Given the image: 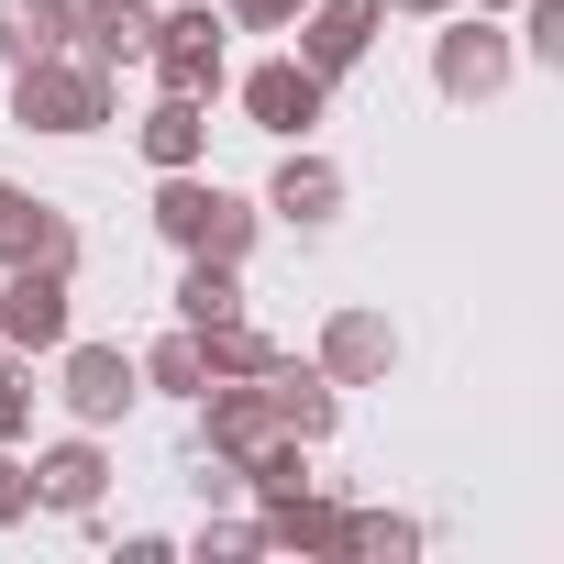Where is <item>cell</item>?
<instances>
[{
	"label": "cell",
	"instance_id": "7402d4cb",
	"mask_svg": "<svg viewBox=\"0 0 564 564\" xmlns=\"http://www.w3.org/2000/svg\"><path fill=\"white\" fill-rule=\"evenodd\" d=\"M34 432V355L0 344V443H23Z\"/></svg>",
	"mask_w": 564,
	"mask_h": 564
},
{
	"label": "cell",
	"instance_id": "30bf717a",
	"mask_svg": "<svg viewBox=\"0 0 564 564\" xmlns=\"http://www.w3.org/2000/svg\"><path fill=\"white\" fill-rule=\"evenodd\" d=\"M0 265H67L78 276V221L56 199H34V188L0 177Z\"/></svg>",
	"mask_w": 564,
	"mask_h": 564
},
{
	"label": "cell",
	"instance_id": "3957f363",
	"mask_svg": "<svg viewBox=\"0 0 564 564\" xmlns=\"http://www.w3.org/2000/svg\"><path fill=\"white\" fill-rule=\"evenodd\" d=\"M221 12L210 0H177V12H155V45H144V67H155V89H188V100H210L221 89Z\"/></svg>",
	"mask_w": 564,
	"mask_h": 564
},
{
	"label": "cell",
	"instance_id": "d6986e66",
	"mask_svg": "<svg viewBox=\"0 0 564 564\" xmlns=\"http://www.w3.org/2000/svg\"><path fill=\"white\" fill-rule=\"evenodd\" d=\"M421 553V520H399V509H355L344 520V564H410Z\"/></svg>",
	"mask_w": 564,
	"mask_h": 564
},
{
	"label": "cell",
	"instance_id": "ac0fdd59",
	"mask_svg": "<svg viewBox=\"0 0 564 564\" xmlns=\"http://www.w3.org/2000/svg\"><path fill=\"white\" fill-rule=\"evenodd\" d=\"M177 322H188V333H210V322H243V265H221V254H188V276H177Z\"/></svg>",
	"mask_w": 564,
	"mask_h": 564
},
{
	"label": "cell",
	"instance_id": "4fadbf2b",
	"mask_svg": "<svg viewBox=\"0 0 564 564\" xmlns=\"http://www.w3.org/2000/svg\"><path fill=\"white\" fill-rule=\"evenodd\" d=\"M100 487H111V454H100V432H67V443H45L34 454V509H100Z\"/></svg>",
	"mask_w": 564,
	"mask_h": 564
},
{
	"label": "cell",
	"instance_id": "83f0119b",
	"mask_svg": "<svg viewBox=\"0 0 564 564\" xmlns=\"http://www.w3.org/2000/svg\"><path fill=\"white\" fill-rule=\"evenodd\" d=\"M476 12H520V0H476Z\"/></svg>",
	"mask_w": 564,
	"mask_h": 564
},
{
	"label": "cell",
	"instance_id": "cb8c5ba5",
	"mask_svg": "<svg viewBox=\"0 0 564 564\" xmlns=\"http://www.w3.org/2000/svg\"><path fill=\"white\" fill-rule=\"evenodd\" d=\"M12 520H34V465L0 443V531H12Z\"/></svg>",
	"mask_w": 564,
	"mask_h": 564
},
{
	"label": "cell",
	"instance_id": "d4e9b609",
	"mask_svg": "<svg viewBox=\"0 0 564 564\" xmlns=\"http://www.w3.org/2000/svg\"><path fill=\"white\" fill-rule=\"evenodd\" d=\"M221 23H243V34H289L300 0H221Z\"/></svg>",
	"mask_w": 564,
	"mask_h": 564
},
{
	"label": "cell",
	"instance_id": "5bb4252c",
	"mask_svg": "<svg viewBox=\"0 0 564 564\" xmlns=\"http://www.w3.org/2000/svg\"><path fill=\"white\" fill-rule=\"evenodd\" d=\"M344 498H322V487H289V498H265V553H322V564H344Z\"/></svg>",
	"mask_w": 564,
	"mask_h": 564
},
{
	"label": "cell",
	"instance_id": "8992f818",
	"mask_svg": "<svg viewBox=\"0 0 564 564\" xmlns=\"http://www.w3.org/2000/svg\"><path fill=\"white\" fill-rule=\"evenodd\" d=\"M333 388H388L399 377V322L388 311H366V300H344L333 322H322V355H311Z\"/></svg>",
	"mask_w": 564,
	"mask_h": 564
},
{
	"label": "cell",
	"instance_id": "44dd1931",
	"mask_svg": "<svg viewBox=\"0 0 564 564\" xmlns=\"http://www.w3.org/2000/svg\"><path fill=\"white\" fill-rule=\"evenodd\" d=\"M265 355H276V344L254 333V311H243V322H210V333H199V366H210V377H254Z\"/></svg>",
	"mask_w": 564,
	"mask_h": 564
},
{
	"label": "cell",
	"instance_id": "9c48e42d",
	"mask_svg": "<svg viewBox=\"0 0 564 564\" xmlns=\"http://www.w3.org/2000/svg\"><path fill=\"white\" fill-rule=\"evenodd\" d=\"M377 23H388V0H300V67H322V78L366 67Z\"/></svg>",
	"mask_w": 564,
	"mask_h": 564
},
{
	"label": "cell",
	"instance_id": "7a4b0ae2",
	"mask_svg": "<svg viewBox=\"0 0 564 564\" xmlns=\"http://www.w3.org/2000/svg\"><path fill=\"white\" fill-rule=\"evenodd\" d=\"M12 122H23V133H100V122H111V67H89V56H34V67H12Z\"/></svg>",
	"mask_w": 564,
	"mask_h": 564
},
{
	"label": "cell",
	"instance_id": "e0dca14e",
	"mask_svg": "<svg viewBox=\"0 0 564 564\" xmlns=\"http://www.w3.org/2000/svg\"><path fill=\"white\" fill-rule=\"evenodd\" d=\"M78 34V0H0V56L34 67V56H67Z\"/></svg>",
	"mask_w": 564,
	"mask_h": 564
},
{
	"label": "cell",
	"instance_id": "603a6c76",
	"mask_svg": "<svg viewBox=\"0 0 564 564\" xmlns=\"http://www.w3.org/2000/svg\"><path fill=\"white\" fill-rule=\"evenodd\" d=\"M520 45L542 67H564V0H520Z\"/></svg>",
	"mask_w": 564,
	"mask_h": 564
},
{
	"label": "cell",
	"instance_id": "ba28073f",
	"mask_svg": "<svg viewBox=\"0 0 564 564\" xmlns=\"http://www.w3.org/2000/svg\"><path fill=\"white\" fill-rule=\"evenodd\" d=\"M67 265H12V276H0V344H12V355H56L67 344Z\"/></svg>",
	"mask_w": 564,
	"mask_h": 564
},
{
	"label": "cell",
	"instance_id": "7c38bea8",
	"mask_svg": "<svg viewBox=\"0 0 564 564\" xmlns=\"http://www.w3.org/2000/svg\"><path fill=\"white\" fill-rule=\"evenodd\" d=\"M144 45H155V0H78V34H67V56H89V67H144Z\"/></svg>",
	"mask_w": 564,
	"mask_h": 564
},
{
	"label": "cell",
	"instance_id": "ffe728a7",
	"mask_svg": "<svg viewBox=\"0 0 564 564\" xmlns=\"http://www.w3.org/2000/svg\"><path fill=\"white\" fill-rule=\"evenodd\" d=\"M133 366H144V388H166V399H199V388H210V366H199V333H188V322H177L155 355H133Z\"/></svg>",
	"mask_w": 564,
	"mask_h": 564
},
{
	"label": "cell",
	"instance_id": "2e32d148",
	"mask_svg": "<svg viewBox=\"0 0 564 564\" xmlns=\"http://www.w3.org/2000/svg\"><path fill=\"white\" fill-rule=\"evenodd\" d=\"M133 144H144V166L166 177V166H199V155H210V122H199V100H188V89H166V100L133 122Z\"/></svg>",
	"mask_w": 564,
	"mask_h": 564
},
{
	"label": "cell",
	"instance_id": "6da1fadb",
	"mask_svg": "<svg viewBox=\"0 0 564 564\" xmlns=\"http://www.w3.org/2000/svg\"><path fill=\"white\" fill-rule=\"evenodd\" d=\"M155 232H166L177 254H221V265H243L254 232H265V210L232 199V188L199 177V166H166V188H155Z\"/></svg>",
	"mask_w": 564,
	"mask_h": 564
},
{
	"label": "cell",
	"instance_id": "277c9868",
	"mask_svg": "<svg viewBox=\"0 0 564 564\" xmlns=\"http://www.w3.org/2000/svg\"><path fill=\"white\" fill-rule=\"evenodd\" d=\"M67 366H56V399H67V421L78 432H111L133 399H144V366L122 355V344H56Z\"/></svg>",
	"mask_w": 564,
	"mask_h": 564
},
{
	"label": "cell",
	"instance_id": "9a60e30c",
	"mask_svg": "<svg viewBox=\"0 0 564 564\" xmlns=\"http://www.w3.org/2000/svg\"><path fill=\"white\" fill-rule=\"evenodd\" d=\"M265 210L300 221V232H322V221L344 210V166H333V155H289V166L265 177Z\"/></svg>",
	"mask_w": 564,
	"mask_h": 564
},
{
	"label": "cell",
	"instance_id": "8fae6325",
	"mask_svg": "<svg viewBox=\"0 0 564 564\" xmlns=\"http://www.w3.org/2000/svg\"><path fill=\"white\" fill-rule=\"evenodd\" d=\"M254 388H265L276 432H300V443H333V421H344V388H333L322 366H300V355H265V366H254Z\"/></svg>",
	"mask_w": 564,
	"mask_h": 564
},
{
	"label": "cell",
	"instance_id": "52a82bcc",
	"mask_svg": "<svg viewBox=\"0 0 564 564\" xmlns=\"http://www.w3.org/2000/svg\"><path fill=\"white\" fill-rule=\"evenodd\" d=\"M322 111H333V78H322V67H300V56H265V67L243 78V122H254V133H276V144H300Z\"/></svg>",
	"mask_w": 564,
	"mask_h": 564
},
{
	"label": "cell",
	"instance_id": "4316f807",
	"mask_svg": "<svg viewBox=\"0 0 564 564\" xmlns=\"http://www.w3.org/2000/svg\"><path fill=\"white\" fill-rule=\"evenodd\" d=\"M388 12H421V23H443V12H465V0H388Z\"/></svg>",
	"mask_w": 564,
	"mask_h": 564
},
{
	"label": "cell",
	"instance_id": "484cf974",
	"mask_svg": "<svg viewBox=\"0 0 564 564\" xmlns=\"http://www.w3.org/2000/svg\"><path fill=\"white\" fill-rule=\"evenodd\" d=\"M199 553H221V564L232 553H265V520H199Z\"/></svg>",
	"mask_w": 564,
	"mask_h": 564
},
{
	"label": "cell",
	"instance_id": "5b68a950",
	"mask_svg": "<svg viewBox=\"0 0 564 564\" xmlns=\"http://www.w3.org/2000/svg\"><path fill=\"white\" fill-rule=\"evenodd\" d=\"M509 67H520V45H509L498 23H454V12H443V45H432V89H443L454 111L498 100V89H509Z\"/></svg>",
	"mask_w": 564,
	"mask_h": 564
}]
</instances>
